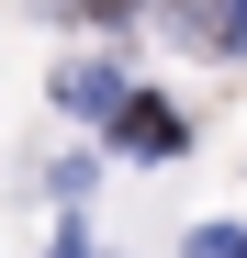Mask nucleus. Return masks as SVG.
<instances>
[{
    "label": "nucleus",
    "mask_w": 247,
    "mask_h": 258,
    "mask_svg": "<svg viewBox=\"0 0 247 258\" xmlns=\"http://www.w3.org/2000/svg\"><path fill=\"white\" fill-rule=\"evenodd\" d=\"M112 146H124V157H180V112L135 90V101H124V112H112Z\"/></svg>",
    "instance_id": "f257e3e1"
},
{
    "label": "nucleus",
    "mask_w": 247,
    "mask_h": 258,
    "mask_svg": "<svg viewBox=\"0 0 247 258\" xmlns=\"http://www.w3.org/2000/svg\"><path fill=\"white\" fill-rule=\"evenodd\" d=\"M56 101H68V112H124L112 68H68V79H56Z\"/></svg>",
    "instance_id": "f03ea898"
},
{
    "label": "nucleus",
    "mask_w": 247,
    "mask_h": 258,
    "mask_svg": "<svg viewBox=\"0 0 247 258\" xmlns=\"http://www.w3.org/2000/svg\"><path fill=\"white\" fill-rule=\"evenodd\" d=\"M191 258H247V225H202V236H191Z\"/></svg>",
    "instance_id": "7ed1b4c3"
},
{
    "label": "nucleus",
    "mask_w": 247,
    "mask_h": 258,
    "mask_svg": "<svg viewBox=\"0 0 247 258\" xmlns=\"http://www.w3.org/2000/svg\"><path fill=\"white\" fill-rule=\"evenodd\" d=\"M214 45H225V56H247V0H225V23H214Z\"/></svg>",
    "instance_id": "20e7f679"
},
{
    "label": "nucleus",
    "mask_w": 247,
    "mask_h": 258,
    "mask_svg": "<svg viewBox=\"0 0 247 258\" xmlns=\"http://www.w3.org/2000/svg\"><path fill=\"white\" fill-rule=\"evenodd\" d=\"M56 258H90V247H79V236H56Z\"/></svg>",
    "instance_id": "39448f33"
}]
</instances>
